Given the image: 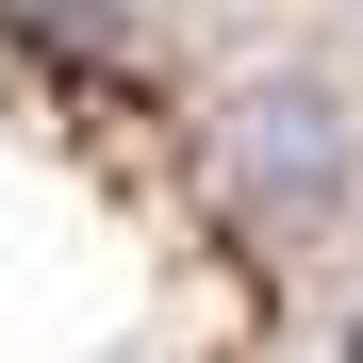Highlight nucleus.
<instances>
[{
    "label": "nucleus",
    "mask_w": 363,
    "mask_h": 363,
    "mask_svg": "<svg viewBox=\"0 0 363 363\" xmlns=\"http://www.w3.org/2000/svg\"><path fill=\"white\" fill-rule=\"evenodd\" d=\"M347 165H363V133H347V99H330L314 67L231 83V182H248L281 231H330V215H347Z\"/></svg>",
    "instance_id": "obj_1"
},
{
    "label": "nucleus",
    "mask_w": 363,
    "mask_h": 363,
    "mask_svg": "<svg viewBox=\"0 0 363 363\" xmlns=\"http://www.w3.org/2000/svg\"><path fill=\"white\" fill-rule=\"evenodd\" d=\"M347 363H363V347H347Z\"/></svg>",
    "instance_id": "obj_2"
}]
</instances>
